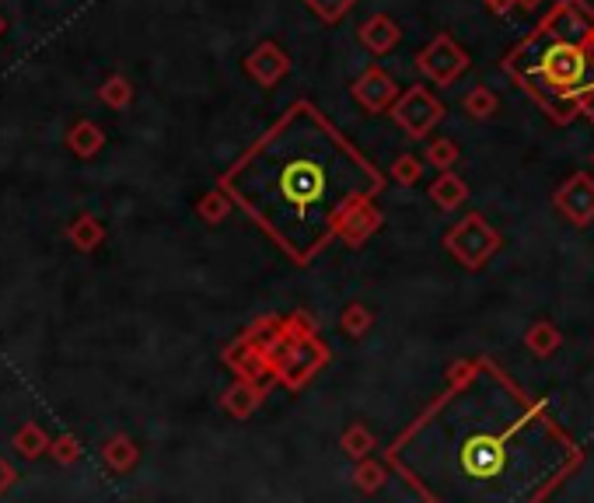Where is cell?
<instances>
[{
  "instance_id": "6da1fadb",
  "label": "cell",
  "mask_w": 594,
  "mask_h": 503,
  "mask_svg": "<svg viewBox=\"0 0 594 503\" xmlns=\"http://www.w3.org/2000/svg\"><path fill=\"white\" fill-rule=\"evenodd\" d=\"M381 458L434 503H539L584 465L581 444L490 357L437 395Z\"/></svg>"
},
{
  "instance_id": "7a4b0ae2",
  "label": "cell",
  "mask_w": 594,
  "mask_h": 503,
  "mask_svg": "<svg viewBox=\"0 0 594 503\" xmlns=\"http://www.w3.org/2000/svg\"><path fill=\"white\" fill-rule=\"evenodd\" d=\"M221 189L304 266L357 203L378 200L385 175L301 98L221 175Z\"/></svg>"
},
{
  "instance_id": "3957f363",
  "label": "cell",
  "mask_w": 594,
  "mask_h": 503,
  "mask_svg": "<svg viewBox=\"0 0 594 503\" xmlns=\"http://www.w3.org/2000/svg\"><path fill=\"white\" fill-rule=\"evenodd\" d=\"M500 67L553 123H574L584 116V98L594 88V42L556 39L539 25L504 56Z\"/></svg>"
},
{
  "instance_id": "277c9868",
  "label": "cell",
  "mask_w": 594,
  "mask_h": 503,
  "mask_svg": "<svg viewBox=\"0 0 594 503\" xmlns=\"http://www.w3.org/2000/svg\"><path fill=\"white\" fill-rule=\"evenodd\" d=\"M238 378L252 381H284L287 388H301L329 364V346L318 339L315 325L297 311L291 318H263L249 336L235 343V350L224 353Z\"/></svg>"
},
{
  "instance_id": "5b68a950",
  "label": "cell",
  "mask_w": 594,
  "mask_h": 503,
  "mask_svg": "<svg viewBox=\"0 0 594 503\" xmlns=\"http://www.w3.org/2000/svg\"><path fill=\"white\" fill-rule=\"evenodd\" d=\"M444 249L455 255L465 269H479L490 262V255L500 249L497 228H490V221L479 214H469L444 235Z\"/></svg>"
},
{
  "instance_id": "8992f818",
  "label": "cell",
  "mask_w": 594,
  "mask_h": 503,
  "mask_svg": "<svg viewBox=\"0 0 594 503\" xmlns=\"http://www.w3.org/2000/svg\"><path fill=\"white\" fill-rule=\"evenodd\" d=\"M392 119L406 130V137L427 140L430 133L437 130V123L444 119V105L437 102L423 84H413V88H406L399 98H395Z\"/></svg>"
},
{
  "instance_id": "52a82bcc",
  "label": "cell",
  "mask_w": 594,
  "mask_h": 503,
  "mask_svg": "<svg viewBox=\"0 0 594 503\" xmlns=\"http://www.w3.org/2000/svg\"><path fill=\"white\" fill-rule=\"evenodd\" d=\"M416 70H420L427 81H434L437 88H451V84L469 70V53H465L448 32H441L430 39L427 49L416 53Z\"/></svg>"
},
{
  "instance_id": "ba28073f",
  "label": "cell",
  "mask_w": 594,
  "mask_h": 503,
  "mask_svg": "<svg viewBox=\"0 0 594 503\" xmlns=\"http://www.w3.org/2000/svg\"><path fill=\"white\" fill-rule=\"evenodd\" d=\"M542 28L567 42H594V11L588 0H560L553 11L542 18Z\"/></svg>"
},
{
  "instance_id": "9c48e42d",
  "label": "cell",
  "mask_w": 594,
  "mask_h": 503,
  "mask_svg": "<svg viewBox=\"0 0 594 503\" xmlns=\"http://www.w3.org/2000/svg\"><path fill=\"white\" fill-rule=\"evenodd\" d=\"M556 210L574 228H591L594 221V179L591 172H577L556 189Z\"/></svg>"
},
{
  "instance_id": "30bf717a",
  "label": "cell",
  "mask_w": 594,
  "mask_h": 503,
  "mask_svg": "<svg viewBox=\"0 0 594 503\" xmlns=\"http://www.w3.org/2000/svg\"><path fill=\"white\" fill-rule=\"evenodd\" d=\"M350 91H353V98H357L360 109H367V112H385V109H392L395 98L402 95L399 84H395L392 77H388L381 67L364 70V74H360L357 81H353Z\"/></svg>"
},
{
  "instance_id": "8fae6325",
  "label": "cell",
  "mask_w": 594,
  "mask_h": 503,
  "mask_svg": "<svg viewBox=\"0 0 594 503\" xmlns=\"http://www.w3.org/2000/svg\"><path fill=\"white\" fill-rule=\"evenodd\" d=\"M245 70L259 88H273L277 81H284L287 70H291V56L277 46V42H263L245 56Z\"/></svg>"
},
{
  "instance_id": "7c38bea8",
  "label": "cell",
  "mask_w": 594,
  "mask_h": 503,
  "mask_svg": "<svg viewBox=\"0 0 594 503\" xmlns=\"http://www.w3.org/2000/svg\"><path fill=\"white\" fill-rule=\"evenodd\" d=\"M381 221H385V214L374 207V200H364L343 217V224H339V238H343L346 245H364L367 238L381 228Z\"/></svg>"
},
{
  "instance_id": "4fadbf2b",
  "label": "cell",
  "mask_w": 594,
  "mask_h": 503,
  "mask_svg": "<svg viewBox=\"0 0 594 503\" xmlns=\"http://www.w3.org/2000/svg\"><path fill=\"white\" fill-rule=\"evenodd\" d=\"M357 39H360V46L367 49V53H374V56H385L388 49H395L399 46V39H402V28L395 25L388 14H371V18L364 21V25L357 28Z\"/></svg>"
},
{
  "instance_id": "5bb4252c",
  "label": "cell",
  "mask_w": 594,
  "mask_h": 503,
  "mask_svg": "<svg viewBox=\"0 0 594 503\" xmlns=\"http://www.w3.org/2000/svg\"><path fill=\"white\" fill-rule=\"evenodd\" d=\"M266 395V385L263 381H252V378H238V385L231 388L228 395H224V409H228L235 420H245V416H252L259 409V402H263Z\"/></svg>"
},
{
  "instance_id": "9a60e30c",
  "label": "cell",
  "mask_w": 594,
  "mask_h": 503,
  "mask_svg": "<svg viewBox=\"0 0 594 503\" xmlns=\"http://www.w3.org/2000/svg\"><path fill=\"white\" fill-rule=\"evenodd\" d=\"M430 200H434L441 210H455L469 200V186H465L462 175H455L448 168V172H441L434 182H430Z\"/></svg>"
},
{
  "instance_id": "2e32d148",
  "label": "cell",
  "mask_w": 594,
  "mask_h": 503,
  "mask_svg": "<svg viewBox=\"0 0 594 503\" xmlns=\"http://www.w3.org/2000/svg\"><path fill=\"white\" fill-rule=\"evenodd\" d=\"M339 448H343L353 462H360V458H371V451L378 448V444H374V434L364 423H350V427L339 434Z\"/></svg>"
},
{
  "instance_id": "e0dca14e",
  "label": "cell",
  "mask_w": 594,
  "mask_h": 503,
  "mask_svg": "<svg viewBox=\"0 0 594 503\" xmlns=\"http://www.w3.org/2000/svg\"><path fill=\"white\" fill-rule=\"evenodd\" d=\"M525 343H528V350H532L535 357H553V353L560 350L563 336H560V329H556L553 322H535L532 329H528Z\"/></svg>"
},
{
  "instance_id": "ac0fdd59",
  "label": "cell",
  "mask_w": 594,
  "mask_h": 503,
  "mask_svg": "<svg viewBox=\"0 0 594 503\" xmlns=\"http://www.w3.org/2000/svg\"><path fill=\"white\" fill-rule=\"evenodd\" d=\"M458 158H462V151H458V144L451 137H434L427 144V151H423V161H427L430 168H437V172L455 168Z\"/></svg>"
},
{
  "instance_id": "d6986e66",
  "label": "cell",
  "mask_w": 594,
  "mask_h": 503,
  "mask_svg": "<svg viewBox=\"0 0 594 503\" xmlns=\"http://www.w3.org/2000/svg\"><path fill=\"white\" fill-rule=\"evenodd\" d=\"M462 109L469 112L472 119H490V116H497L500 98H497V91H493V88H486V84H479V88H472L469 95H465Z\"/></svg>"
},
{
  "instance_id": "ffe728a7",
  "label": "cell",
  "mask_w": 594,
  "mask_h": 503,
  "mask_svg": "<svg viewBox=\"0 0 594 503\" xmlns=\"http://www.w3.org/2000/svg\"><path fill=\"white\" fill-rule=\"evenodd\" d=\"M385 458L381 462H371V458H360L357 469H353V483H357V490L364 493H378L381 486H385Z\"/></svg>"
},
{
  "instance_id": "44dd1931",
  "label": "cell",
  "mask_w": 594,
  "mask_h": 503,
  "mask_svg": "<svg viewBox=\"0 0 594 503\" xmlns=\"http://www.w3.org/2000/svg\"><path fill=\"white\" fill-rule=\"evenodd\" d=\"M102 455L116 472H126V469H133V465H137V444H133L130 437H112V441L105 444Z\"/></svg>"
},
{
  "instance_id": "7402d4cb",
  "label": "cell",
  "mask_w": 594,
  "mask_h": 503,
  "mask_svg": "<svg viewBox=\"0 0 594 503\" xmlns=\"http://www.w3.org/2000/svg\"><path fill=\"white\" fill-rule=\"evenodd\" d=\"M371 325H374V315H371V308H364V304H350V308L339 315V329H343L350 339L367 336Z\"/></svg>"
},
{
  "instance_id": "603a6c76",
  "label": "cell",
  "mask_w": 594,
  "mask_h": 503,
  "mask_svg": "<svg viewBox=\"0 0 594 503\" xmlns=\"http://www.w3.org/2000/svg\"><path fill=\"white\" fill-rule=\"evenodd\" d=\"M70 147H74L81 158H91V154L98 151V147L105 144V137H102V130L98 126H91V123H77L74 130H70Z\"/></svg>"
},
{
  "instance_id": "cb8c5ba5",
  "label": "cell",
  "mask_w": 594,
  "mask_h": 503,
  "mask_svg": "<svg viewBox=\"0 0 594 503\" xmlns=\"http://www.w3.org/2000/svg\"><path fill=\"white\" fill-rule=\"evenodd\" d=\"M301 4L308 7L311 14H318L325 25H336L339 18H346V11H350L357 0H301Z\"/></svg>"
},
{
  "instance_id": "d4e9b609",
  "label": "cell",
  "mask_w": 594,
  "mask_h": 503,
  "mask_svg": "<svg viewBox=\"0 0 594 503\" xmlns=\"http://www.w3.org/2000/svg\"><path fill=\"white\" fill-rule=\"evenodd\" d=\"M231 203H235V200H231V196L221 189V193H210V196H203V200H200V207H196V210H200V217H203V221H207V224H221L224 217H228Z\"/></svg>"
},
{
  "instance_id": "484cf974",
  "label": "cell",
  "mask_w": 594,
  "mask_h": 503,
  "mask_svg": "<svg viewBox=\"0 0 594 503\" xmlns=\"http://www.w3.org/2000/svg\"><path fill=\"white\" fill-rule=\"evenodd\" d=\"M423 175V161L416 158V154H399V158L392 161V179L399 182V186H416Z\"/></svg>"
},
{
  "instance_id": "4316f807",
  "label": "cell",
  "mask_w": 594,
  "mask_h": 503,
  "mask_svg": "<svg viewBox=\"0 0 594 503\" xmlns=\"http://www.w3.org/2000/svg\"><path fill=\"white\" fill-rule=\"evenodd\" d=\"M70 238H74V245H77V249H84V252H88V249H95V245L102 242V238H105V231L98 228V221H95V217H81V221H77L74 228H70Z\"/></svg>"
},
{
  "instance_id": "83f0119b",
  "label": "cell",
  "mask_w": 594,
  "mask_h": 503,
  "mask_svg": "<svg viewBox=\"0 0 594 503\" xmlns=\"http://www.w3.org/2000/svg\"><path fill=\"white\" fill-rule=\"evenodd\" d=\"M14 448L25 458H39L42 451H46V437H42V430L35 427V423H28V427H21L18 437H14Z\"/></svg>"
},
{
  "instance_id": "f1b7e54d",
  "label": "cell",
  "mask_w": 594,
  "mask_h": 503,
  "mask_svg": "<svg viewBox=\"0 0 594 503\" xmlns=\"http://www.w3.org/2000/svg\"><path fill=\"white\" fill-rule=\"evenodd\" d=\"M98 98H102L105 105H112V109H123V105H130L133 91H130V84H126L123 77H112V81L105 84L102 91H98Z\"/></svg>"
},
{
  "instance_id": "f546056e",
  "label": "cell",
  "mask_w": 594,
  "mask_h": 503,
  "mask_svg": "<svg viewBox=\"0 0 594 503\" xmlns=\"http://www.w3.org/2000/svg\"><path fill=\"white\" fill-rule=\"evenodd\" d=\"M53 455L60 458L63 465L74 462V458H77V441H74V437H60V441L53 444Z\"/></svg>"
},
{
  "instance_id": "4dcf8cb0",
  "label": "cell",
  "mask_w": 594,
  "mask_h": 503,
  "mask_svg": "<svg viewBox=\"0 0 594 503\" xmlns=\"http://www.w3.org/2000/svg\"><path fill=\"white\" fill-rule=\"evenodd\" d=\"M584 116H588L591 123H594V88L588 91V98H584Z\"/></svg>"
},
{
  "instance_id": "1f68e13d",
  "label": "cell",
  "mask_w": 594,
  "mask_h": 503,
  "mask_svg": "<svg viewBox=\"0 0 594 503\" xmlns=\"http://www.w3.org/2000/svg\"><path fill=\"white\" fill-rule=\"evenodd\" d=\"M11 469H7V465L4 462H0V490H7V483H11Z\"/></svg>"
},
{
  "instance_id": "d6a6232c",
  "label": "cell",
  "mask_w": 594,
  "mask_h": 503,
  "mask_svg": "<svg viewBox=\"0 0 594 503\" xmlns=\"http://www.w3.org/2000/svg\"><path fill=\"white\" fill-rule=\"evenodd\" d=\"M511 4H518L521 11H535V7H539L542 0H511Z\"/></svg>"
},
{
  "instance_id": "836d02e7",
  "label": "cell",
  "mask_w": 594,
  "mask_h": 503,
  "mask_svg": "<svg viewBox=\"0 0 594 503\" xmlns=\"http://www.w3.org/2000/svg\"><path fill=\"white\" fill-rule=\"evenodd\" d=\"M486 4H490V7H493V11H504V7H507V4H511V0H486Z\"/></svg>"
},
{
  "instance_id": "e575fe53",
  "label": "cell",
  "mask_w": 594,
  "mask_h": 503,
  "mask_svg": "<svg viewBox=\"0 0 594 503\" xmlns=\"http://www.w3.org/2000/svg\"><path fill=\"white\" fill-rule=\"evenodd\" d=\"M0 32H4V18H0Z\"/></svg>"
},
{
  "instance_id": "d590c367",
  "label": "cell",
  "mask_w": 594,
  "mask_h": 503,
  "mask_svg": "<svg viewBox=\"0 0 594 503\" xmlns=\"http://www.w3.org/2000/svg\"><path fill=\"white\" fill-rule=\"evenodd\" d=\"M591 161H594V158H591Z\"/></svg>"
}]
</instances>
